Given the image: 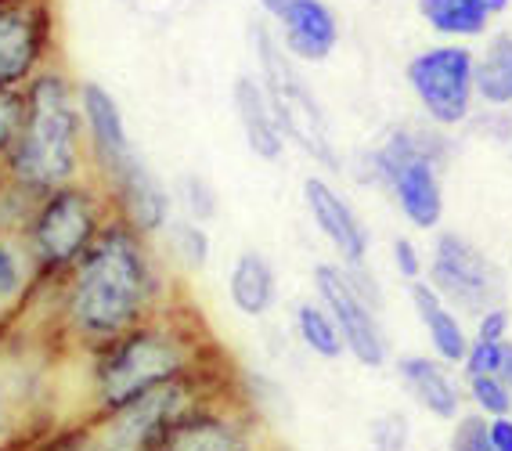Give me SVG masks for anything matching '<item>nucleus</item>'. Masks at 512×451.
Listing matches in <instances>:
<instances>
[{
	"mask_svg": "<svg viewBox=\"0 0 512 451\" xmlns=\"http://www.w3.org/2000/svg\"><path fill=\"white\" fill-rule=\"evenodd\" d=\"M368 437H372L375 451H412V423L397 408L375 415L372 426H368Z\"/></svg>",
	"mask_w": 512,
	"mask_h": 451,
	"instance_id": "obj_30",
	"label": "nucleus"
},
{
	"mask_svg": "<svg viewBox=\"0 0 512 451\" xmlns=\"http://www.w3.org/2000/svg\"><path fill=\"white\" fill-rule=\"evenodd\" d=\"M0 185H4V170H0Z\"/></svg>",
	"mask_w": 512,
	"mask_h": 451,
	"instance_id": "obj_39",
	"label": "nucleus"
},
{
	"mask_svg": "<svg viewBox=\"0 0 512 451\" xmlns=\"http://www.w3.org/2000/svg\"><path fill=\"white\" fill-rule=\"evenodd\" d=\"M249 37H253L256 76H260L267 98H271V109H275V120L285 134V145H296L303 156L314 159L325 170H339L343 159H339L336 141H332L329 116L314 98L300 65L285 55L264 19L249 26Z\"/></svg>",
	"mask_w": 512,
	"mask_h": 451,
	"instance_id": "obj_7",
	"label": "nucleus"
},
{
	"mask_svg": "<svg viewBox=\"0 0 512 451\" xmlns=\"http://www.w3.org/2000/svg\"><path fill=\"white\" fill-rule=\"evenodd\" d=\"M300 199H303L307 217L314 221V228L321 231V239L329 242V249L336 253V264H343V267L368 264L372 231H368L365 217L354 210V203L332 185L329 177H321V174L303 177Z\"/></svg>",
	"mask_w": 512,
	"mask_h": 451,
	"instance_id": "obj_15",
	"label": "nucleus"
},
{
	"mask_svg": "<svg viewBox=\"0 0 512 451\" xmlns=\"http://www.w3.org/2000/svg\"><path fill=\"white\" fill-rule=\"evenodd\" d=\"M426 282L455 307L462 318H476L487 307L509 304V275L498 260L487 257L473 239L458 231H437L430 257H426Z\"/></svg>",
	"mask_w": 512,
	"mask_h": 451,
	"instance_id": "obj_11",
	"label": "nucleus"
},
{
	"mask_svg": "<svg viewBox=\"0 0 512 451\" xmlns=\"http://www.w3.org/2000/svg\"><path fill=\"white\" fill-rule=\"evenodd\" d=\"M156 246L177 275H199V271H206V264L213 257L210 228L199 221H188V217H174V221L166 224Z\"/></svg>",
	"mask_w": 512,
	"mask_h": 451,
	"instance_id": "obj_25",
	"label": "nucleus"
},
{
	"mask_svg": "<svg viewBox=\"0 0 512 451\" xmlns=\"http://www.w3.org/2000/svg\"><path fill=\"white\" fill-rule=\"evenodd\" d=\"M512 311L509 304L502 307H487V311H480L473 318V325H469V336H473L476 343H505L512 340Z\"/></svg>",
	"mask_w": 512,
	"mask_h": 451,
	"instance_id": "obj_35",
	"label": "nucleus"
},
{
	"mask_svg": "<svg viewBox=\"0 0 512 451\" xmlns=\"http://www.w3.org/2000/svg\"><path fill=\"white\" fill-rule=\"evenodd\" d=\"M476 105L491 112H512V33H491L476 51Z\"/></svg>",
	"mask_w": 512,
	"mask_h": 451,
	"instance_id": "obj_24",
	"label": "nucleus"
},
{
	"mask_svg": "<svg viewBox=\"0 0 512 451\" xmlns=\"http://www.w3.org/2000/svg\"><path fill=\"white\" fill-rule=\"evenodd\" d=\"M19 127H22V91L0 87V170L8 163L11 148H15Z\"/></svg>",
	"mask_w": 512,
	"mask_h": 451,
	"instance_id": "obj_33",
	"label": "nucleus"
},
{
	"mask_svg": "<svg viewBox=\"0 0 512 451\" xmlns=\"http://www.w3.org/2000/svg\"><path fill=\"white\" fill-rule=\"evenodd\" d=\"M22 451H101V444L94 441L91 426L76 423V426H58V430L40 433L37 441H29Z\"/></svg>",
	"mask_w": 512,
	"mask_h": 451,
	"instance_id": "obj_31",
	"label": "nucleus"
},
{
	"mask_svg": "<svg viewBox=\"0 0 512 451\" xmlns=\"http://www.w3.org/2000/svg\"><path fill=\"white\" fill-rule=\"evenodd\" d=\"M390 260H394V271L408 286H415V282L426 278V253H422V246L412 235H397V239L390 242Z\"/></svg>",
	"mask_w": 512,
	"mask_h": 451,
	"instance_id": "obj_34",
	"label": "nucleus"
},
{
	"mask_svg": "<svg viewBox=\"0 0 512 451\" xmlns=\"http://www.w3.org/2000/svg\"><path fill=\"white\" fill-rule=\"evenodd\" d=\"M181 296L188 293L156 242L112 221L69 275L40 286L19 332L58 354H91L174 307Z\"/></svg>",
	"mask_w": 512,
	"mask_h": 451,
	"instance_id": "obj_1",
	"label": "nucleus"
},
{
	"mask_svg": "<svg viewBox=\"0 0 512 451\" xmlns=\"http://www.w3.org/2000/svg\"><path fill=\"white\" fill-rule=\"evenodd\" d=\"M116 221L105 188L94 177H83L73 185L55 188L37 199V210L29 217L22 242L37 264L44 282H58L69 275L87 249L101 239V231Z\"/></svg>",
	"mask_w": 512,
	"mask_h": 451,
	"instance_id": "obj_6",
	"label": "nucleus"
},
{
	"mask_svg": "<svg viewBox=\"0 0 512 451\" xmlns=\"http://www.w3.org/2000/svg\"><path fill=\"white\" fill-rule=\"evenodd\" d=\"M314 300L336 318L343 332V347L347 358H354L361 369H383L394 361V347L386 336L383 311H375L365 296L350 286L347 267L336 260H321L314 264Z\"/></svg>",
	"mask_w": 512,
	"mask_h": 451,
	"instance_id": "obj_12",
	"label": "nucleus"
},
{
	"mask_svg": "<svg viewBox=\"0 0 512 451\" xmlns=\"http://www.w3.org/2000/svg\"><path fill=\"white\" fill-rule=\"evenodd\" d=\"M476 51L469 44H437L419 47L408 65H404V80L419 105L422 120L440 130H462L476 116Z\"/></svg>",
	"mask_w": 512,
	"mask_h": 451,
	"instance_id": "obj_9",
	"label": "nucleus"
},
{
	"mask_svg": "<svg viewBox=\"0 0 512 451\" xmlns=\"http://www.w3.org/2000/svg\"><path fill=\"white\" fill-rule=\"evenodd\" d=\"M65 426L62 354L29 332L0 340V451H22Z\"/></svg>",
	"mask_w": 512,
	"mask_h": 451,
	"instance_id": "obj_5",
	"label": "nucleus"
},
{
	"mask_svg": "<svg viewBox=\"0 0 512 451\" xmlns=\"http://www.w3.org/2000/svg\"><path fill=\"white\" fill-rule=\"evenodd\" d=\"M220 372H231L228 350L192 300L181 296L174 307L91 354H62L65 426L94 423L152 390Z\"/></svg>",
	"mask_w": 512,
	"mask_h": 451,
	"instance_id": "obj_2",
	"label": "nucleus"
},
{
	"mask_svg": "<svg viewBox=\"0 0 512 451\" xmlns=\"http://www.w3.org/2000/svg\"><path fill=\"white\" fill-rule=\"evenodd\" d=\"M462 390H466L469 412L484 415L487 423L512 415V390L498 376H462Z\"/></svg>",
	"mask_w": 512,
	"mask_h": 451,
	"instance_id": "obj_27",
	"label": "nucleus"
},
{
	"mask_svg": "<svg viewBox=\"0 0 512 451\" xmlns=\"http://www.w3.org/2000/svg\"><path fill=\"white\" fill-rule=\"evenodd\" d=\"M101 188L109 195L112 217L152 242H156L166 231V224L177 217L174 188H166L145 159H134L127 170H119V174L112 177V181H105Z\"/></svg>",
	"mask_w": 512,
	"mask_h": 451,
	"instance_id": "obj_16",
	"label": "nucleus"
},
{
	"mask_svg": "<svg viewBox=\"0 0 512 451\" xmlns=\"http://www.w3.org/2000/svg\"><path fill=\"white\" fill-rule=\"evenodd\" d=\"M231 105H235L238 127H242V138H246L249 152L264 163H278L285 152V134L275 120V109H271V98H267L264 83L256 73L235 76V87H231Z\"/></svg>",
	"mask_w": 512,
	"mask_h": 451,
	"instance_id": "obj_21",
	"label": "nucleus"
},
{
	"mask_svg": "<svg viewBox=\"0 0 512 451\" xmlns=\"http://www.w3.org/2000/svg\"><path fill=\"white\" fill-rule=\"evenodd\" d=\"M4 177L33 195L91 177L80 80L62 62H51L22 87V127Z\"/></svg>",
	"mask_w": 512,
	"mask_h": 451,
	"instance_id": "obj_3",
	"label": "nucleus"
},
{
	"mask_svg": "<svg viewBox=\"0 0 512 451\" xmlns=\"http://www.w3.org/2000/svg\"><path fill=\"white\" fill-rule=\"evenodd\" d=\"M448 451H494L491 437H487V419L476 412H462L451 423L448 433Z\"/></svg>",
	"mask_w": 512,
	"mask_h": 451,
	"instance_id": "obj_32",
	"label": "nucleus"
},
{
	"mask_svg": "<svg viewBox=\"0 0 512 451\" xmlns=\"http://www.w3.org/2000/svg\"><path fill=\"white\" fill-rule=\"evenodd\" d=\"M159 451H278V444L267 419H260L238 394L235 376V383L217 387L192 412H184Z\"/></svg>",
	"mask_w": 512,
	"mask_h": 451,
	"instance_id": "obj_10",
	"label": "nucleus"
},
{
	"mask_svg": "<svg viewBox=\"0 0 512 451\" xmlns=\"http://www.w3.org/2000/svg\"><path fill=\"white\" fill-rule=\"evenodd\" d=\"M487 437H491L494 451H512V415L491 419V423H487Z\"/></svg>",
	"mask_w": 512,
	"mask_h": 451,
	"instance_id": "obj_36",
	"label": "nucleus"
},
{
	"mask_svg": "<svg viewBox=\"0 0 512 451\" xmlns=\"http://www.w3.org/2000/svg\"><path fill=\"white\" fill-rule=\"evenodd\" d=\"M174 206L181 210V217H188V221L210 224L220 213V195L206 177L184 174L174 185Z\"/></svg>",
	"mask_w": 512,
	"mask_h": 451,
	"instance_id": "obj_28",
	"label": "nucleus"
},
{
	"mask_svg": "<svg viewBox=\"0 0 512 451\" xmlns=\"http://www.w3.org/2000/svg\"><path fill=\"white\" fill-rule=\"evenodd\" d=\"M40 286H44V278L29 257L26 242L19 235L0 231V340L22 329V322L37 304Z\"/></svg>",
	"mask_w": 512,
	"mask_h": 451,
	"instance_id": "obj_19",
	"label": "nucleus"
},
{
	"mask_svg": "<svg viewBox=\"0 0 512 451\" xmlns=\"http://www.w3.org/2000/svg\"><path fill=\"white\" fill-rule=\"evenodd\" d=\"M228 300L242 318L260 322L278 307V271L267 253L242 249L228 267Z\"/></svg>",
	"mask_w": 512,
	"mask_h": 451,
	"instance_id": "obj_23",
	"label": "nucleus"
},
{
	"mask_svg": "<svg viewBox=\"0 0 512 451\" xmlns=\"http://www.w3.org/2000/svg\"><path fill=\"white\" fill-rule=\"evenodd\" d=\"M494 376L502 379L505 387L512 390V340H509V343H505V347H502V361H498V372H494Z\"/></svg>",
	"mask_w": 512,
	"mask_h": 451,
	"instance_id": "obj_37",
	"label": "nucleus"
},
{
	"mask_svg": "<svg viewBox=\"0 0 512 451\" xmlns=\"http://www.w3.org/2000/svg\"><path fill=\"white\" fill-rule=\"evenodd\" d=\"M58 62L55 0H0V87L22 91Z\"/></svg>",
	"mask_w": 512,
	"mask_h": 451,
	"instance_id": "obj_13",
	"label": "nucleus"
},
{
	"mask_svg": "<svg viewBox=\"0 0 512 451\" xmlns=\"http://www.w3.org/2000/svg\"><path fill=\"white\" fill-rule=\"evenodd\" d=\"M37 199L40 195L11 185L8 177H4V185H0V231H4V235H19L22 239L29 217H33V210H37Z\"/></svg>",
	"mask_w": 512,
	"mask_h": 451,
	"instance_id": "obj_29",
	"label": "nucleus"
},
{
	"mask_svg": "<svg viewBox=\"0 0 512 451\" xmlns=\"http://www.w3.org/2000/svg\"><path fill=\"white\" fill-rule=\"evenodd\" d=\"M419 19L448 44L487 37V29L509 11V0H415Z\"/></svg>",
	"mask_w": 512,
	"mask_h": 451,
	"instance_id": "obj_22",
	"label": "nucleus"
},
{
	"mask_svg": "<svg viewBox=\"0 0 512 451\" xmlns=\"http://www.w3.org/2000/svg\"><path fill=\"white\" fill-rule=\"evenodd\" d=\"M509 159H512V141H509Z\"/></svg>",
	"mask_w": 512,
	"mask_h": 451,
	"instance_id": "obj_40",
	"label": "nucleus"
},
{
	"mask_svg": "<svg viewBox=\"0 0 512 451\" xmlns=\"http://www.w3.org/2000/svg\"><path fill=\"white\" fill-rule=\"evenodd\" d=\"M238 372H220V376H199L184 379V383H170L163 390L130 401V405L116 408L109 415H98L91 426L94 441L101 444V451H159L163 437L177 426L184 412H192L202 397L213 394L217 387L235 383Z\"/></svg>",
	"mask_w": 512,
	"mask_h": 451,
	"instance_id": "obj_8",
	"label": "nucleus"
},
{
	"mask_svg": "<svg viewBox=\"0 0 512 451\" xmlns=\"http://www.w3.org/2000/svg\"><path fill=\"white\" fill-rule=\"evenodd\" d=\"M408 296H412V311L419 318L422 332H426V340H430V354L451 369H462V361L469 354V325L466 318L455 311L451 304H444V296L422 278L415 286H408Z\"/></svg>",
	"mask_w": 512,
	"mask_h": 451,
	"instance_id": "obj_20",
	"label": "nucleus"
},
{
	"mask_svg": "<svg viewBox=\"0 0 512 451\" xmlns=\"http://www.w3.org/2000/svg\"><path fill=\"white\" fill-rule=\"evenodd\" d=\"M293 332L296 340L303 343L307 354H314L318 361H339L347 358L343 347V332H339L336 318H332L318 300H300L293 311Z\"/></svg>",
	"mask_w": 512,
	"mask_h": 451,
	"instance_id": "obj_26",
	"label": "nucleus"
},
{
	"mask_svg": "<svg viewBox=\"0 0 512 451\" xmlns=\"http://www.w3.org/2000/svg\"><path fill=\"white\" fill-rule=\"evenodd\" d=\"M80 109H83V134H87V159H91V177L98 185L112 181L119 170H127L138 156L130 141L127 116L119 102L101 87L98 80H80Z\"/></svg>",
	"mask_w": 512,
	"mask_h": 451,
	"instance_id": "obj_14",
	"label": "nucleus"
},
{
	"mask_svg": "<svg viewBox=\"0 0 512 451\" xmlns=\"http://www.w3.org/2000/svg\"><path fill=\"white\" fill-rule=\"evenodd\" d=\"M394 372L401 379V387L408 390L415 405L430 419L440 423H455L466 405V390L455 379V369L437 361L433 354H401L394 358Z\"/></svg>",
	"mask_w": 512,
	"mask_h": 451,
	"instance_id": "obj_18",
	"label": "nucleus"
},
{
	"mask_svg": "<svg viewBox=\"0 0 512 451\" xmlns=\"http://www.w3.org/2000/svg\"><path fill=\"white\" fill-rule=\"evenodd\" d=\"M455 156L451 130L433 123H394L372 148L357 152L354 174L375 185L415 231H440L444 224V170Z\"/></svg>",
	"mask_w": 512,
	"mask_h": 451,
	"instance_id": "obj_4",
	"label": "nucleus"
},
{
	"mask_svg": "<svg viewBox=\"0 0 512 451\" xmlns=\"http://www.w3.org/2000/svg\"><path fill=\"white\" fill-rule=\"evenodd\" d=\"M282 51L296 65H318L336 55L343 26L329 0H289L275 22H267Z\"/></svg>",
	"mask_w": 512,
	"mask_h": 451,
	"instance_id": "obj_17",
	"label": "nucleus"
},
{
	"mask_svg": "<svg viewBox=\"0 0 512 451\" xmlns=\"http://www.w3.org/2000/svg\"><path fill=\"white\" fill-rule=\"evenodd\" d=\"M509 278H512V249H509Z\"/></svg>",
	"mask_w": 512,
	"mask_h": 451,
	"instance_id": "obj_38",
	"label": "nucleus"
}]
</instances>
